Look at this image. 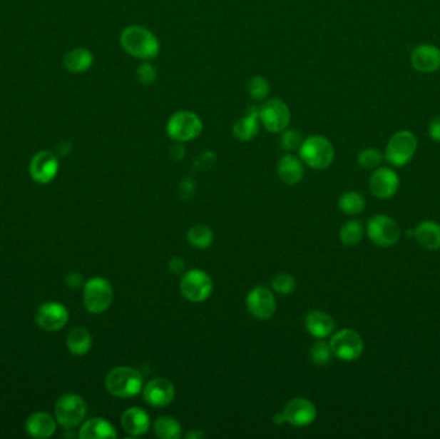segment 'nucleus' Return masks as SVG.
<instances>
[{
  "instance_id": "2",
  "label": "nucleus",
  "mask_w": 440,
  "mask_h": 439,
  "mask_svg": "<svg viewBox=\"0 0 440 439\" xmlns=\"http://www.w3.org/2000/svg\"><path fill=\"white\" fill-rule=\"evenodd\" d=\"M106 389L118 398H132L143 390V378L135 368L128 366L112 368L106 376Z\"/></svg>"
},
{
  "instance_id": "31",
  "label": "nucleus",
  "mask_w": 440,
  "mask_h": 439,
  "mask_svg": "<svg viewBox=\"0 0 440 439\" xmlns=\"http://www.w3.org/2000/svg\"><path fill=\"white\" fill-rule=\"evenodd\" d=\"M364 236V228L359 221H349L340 230V240L345 246H355Z\"/></svg>"
},
{
  "instance_id": "27",
  "label": "nucleus",
  "mask_w": 440,
  "mask_h": 439,
  "mask_svg": "<svg viewBox=\"0 0 440 439\" xmlns=\"http://www.w3.org/2000/svg\"><path fill=\"white\" fill-rule=\"evenodd\" d=\"M67 347L75 355H84L92 348V335L86 328H73L67 336Z\"/></svg>"
},
{
  "instance_id": "11",
  "label": "nucleus",
  "mask_w": 440,
  "mask_h": 439,
  "mask_svg": "<svg viewBox=\"0 0 440 439\" xmlns=\"http://www.w3.org/2000/svg\"><path fill=\"white\" fill-rule=\"evenodd\" d=\"M86 415V403L78 394H65L56 405V418L65 429L79 425Z\"/></svg>"
},
{
  "instance_id": "33",
  "label": "nucleus",
  "mask_w": 440,
  "mask_h": 439,
  "mask_svg": "<svg viewBox=\"0 0 440 439\" xmlns=\"http://www.w3.org/2000/svg\"><path fill=\"white\" fill-rule=\"evenodd\" d=\"M272 288L280 296H289L296 288V280L289 273H278L272 278Z\"/></svg>"
},
{
  "instance_id": "20",
  "label": "nucleus",
  "mask_w": 440,
  "mask_h": 439,
  "mask_svg": "<svg viewBox=\"0 0 440 439\" xmlns=\"http://www.w3.org/2000/svg\"><path fill=\"white\" fill-rule=\"evenodd\" d=\"M304 163L302 158H296L291 153L285 155L282 158L278 160L277 164V173L278 177L282 181L283 183L289 184V186H295V184L302 182L304 178Z\"/></svg>"
},
{
  "instance_id": "41",
  "label": "nucleus",
  "mask_w": 440,
  "mask_h": 439,
  "mask_svg": "<svg viewBox=\"0 0 440 439\" xmlns=\"http://www.w3.org/2000/svg\"><path fill=\"white\" fill-rule=\"evenodd\" d=\"M204 432H201V430H198V429H193V430H191V432L185 435V438L187 439H200L204 438Z\"/></svg>"
},
{
  "instance_id": "40",
  "label": "nucleus",
  "mask_w": 440,
  "mask_h": 439,
  "mask_svg": "<svg viewBox=\"0 0 440 439\" xmlns=\"http://www.w3.org/2000/svg\"><path fill=\"white\" fill-rule=\"evenodd\" d=\"M66 281L67 285L70 288H78L81 285V282H83V277L79 273H70V275L67 276Z\"/></svg>"
},
{
  "instance_id": "34",
  "label": "nucleus",
  "mask_w": 440,
  "mask_h": 439,
  "mask_svg": "<svg viewBox=\"0 0 440 439\" xmlns=\"http://www.w3.org/2000/svg\"><path fill=\"white\" fill-rule=\"evenodd\" d=\"M332 350H331V347H329V344L327 343H324V341H318L316 343L313 348H312V350H310V357H312V360L318 365V366H324V365H327L331 358H332Z\"/></svg>"
},
{
  "instance_id": "12",
  "label": "nucleus",
  "mask_w": 440,
  "mask_h": 439,
  "mask_svg": "<svg viewBox=\"0 0 440 439\" xmlns=\"http://www.w3.org/2000/svg\"><path fill=\"white\" fill-rule=\"evenodd\" d=\"M246 307L252 317L265 321L276 313V299L270 288L257 286L250 290L246 298Z\"/></svg>"
},
{
  "instance_id": "36",
  "label": "nucleus",
  "mask_w": 440,
  "mask_h": 439,
  "mask_svg": "<svg viewBox=\"0 0 440 439\" xmlns=\"http://www.w3.org/2000/svg\"><path fill=\"white\" fill-rule=\"evenodd\" d=\"M137 79L143 86H152L158 80V70L148 61H143L137 69Z\"/></svg>"
},
{
  "instance_id": "18",
  "label": "nucleus",
  "mask_w": 440,
  "mask_h": 439,
  "mask_svg": "<svg viewBox=\"0 0 440 439\" xmlns=\"http://www.w3.org/2000/svg\"><path fill=\"white\" fill-rule=\"evenodd\" d=\"M411 62L417 71H436L440 69V49L430 44L419 46L411 54Z\"/></svg>"
},
{
  "instance_id": "23",
  "label": "nucleus",
  "mask_w": 440,
  "mask_h": 439,
  "mask_svg": "<svg viewBox=\"0 0 440 439\" xmlns=\"http://www.w3.org/2000/svg\"><path fill=\"white\" fill-rule=\"evenodd\" d=\"M417 243L426 250L440 249V224L434 221L421 222L414 232Z\"/></svg>"
},
{
  "instance_id": "22",
  "label": "nucleus",
  "mask_w": 440,
  "mask_h": 439,
  "mask_svg": "<svg viewBox=\"0 0 440 439\" xmlns=\"http://www.w3.org/2000/svg\"><path fill=\"white\" fill-rule=\"evenodd\" d=\"M260 118H259V109L250 107L243 118H238L233 125V136L241 141L247 142L257 137L260 129Z\"/></svg>"
},
{
  "instance_id": "4",
  "label": "nucleus",
  "mask_w": 440,
  "mask_h": 439,
  "mask_svg": "<svg viewBox=\"0 0 440 439\" xmlns=\"http://www.w3.org/2000/svg\"><path fill=\"white\" fill-rule=\"evenodd\" d=\"M203 120L192 111H177L171 115L166 124L168 136L178 143L191 142L203 133Z\"/></svg>"
},
{
  "instance_id": "29",
  "label": "nucleus",
  "mask_w": 440,
  "mask_h": 439,
  "mask_svg": "<svg viewBox=\"0 0 440 439\" xmlns=\"http://www.w3.org/2000/svg\"><path fill=\"white\" fill-rule=\"evenodd\" d=\"M339 209L347 216H357L366 208V200L363 195L355 191H350L342 195L337 201Z\"/></svg>"
},
{
  "instance_id": "30",
  "label": "nucleus",
  "mask_w": 440,
  "mask_h": 439,
  "mask_svg": "<svg viewBox=\"0 0 440 439\" xmlns=\"http://www.w3.org/2000/svg\"><path fill=\"white\" fill-rule=\"evenodd\" d=\"M187 240L196 249H206L213 243L214 233L208 226L198 224L188 231Z\"/></svg>"
},
{
  "instance_id": "19",
  "label": "nucleus",
  "mask_w": 440,
  "mask_h": 439,
  "mask_svg": "<svg viewBox=\"0 0 440 439\" xmlns=\"http://www.w3.org/2000/svg\"><path fill=\"white\" fill-rule=\"evenodd\" d=\"M121 425L128 434H131L133 437H139L148 432L151 426V420L145 410L139 407H132L123 413Z\"/></svg>"
},
{
  "instance_id": "39",
  "label": "nucleus",
  "mask_w": 440,
  "mask_h": 439,
  "mask_svg": "<svg viewBox=\"0 0 440 439\" xmlns=\"http://www.w3.org/2000/svg\"><path fill=\"white\" fill-rule=\"evenodd\" d=\"M429 134L435 142H440V115L435 116L429 125Z\"/></svg>"
},
{
  "instance_id": "17",
  "label": "nucleus",
  "mask_w": 440,
  "mask_h": 439,
  "mask_svg": "<svg viewBox=\"0 0 440 439\" xmlns=\"http://www.w3.org/2000/svg\"><path fill=\"white\" fill-rule=\"evenodd\" d=\"M175 397L173 383L164 378L152 379L143 388V398L152 407H165L170 405Z\"/></svg>"
},
{
  "instance_id": "28",
  "label": "nucleus",
  "mask_w": 440,
  "mask_h": 439,
  "mask_svg": "<svg viewBox=\"0 0 440 439\" xmlns=\"http://www.w3.org/2000/svg\"><path fill=\"white\" fill-rule=\"evenodd\" d=\"M153 432L158 438L179 439L182 437V425L171 416H160L153 423Z\"/></svg>"
},
{
  "instance_id": "35",
  "label": "nucleus",
  "mask_w": 440,
  "mask_h": 439,
  "mask_svg": "<svg viewBox=\"0 0 440 439\" xmlns=\"http://www.w3.org/2000/svg\"><path fill=\"white\" fill-rule=\"evenodd\" d=\"M382 163V152L377 148H364L358 155V164L364 169H374Z\"/></svg>"
},
{
  "instance_id": "13",
  "label": "nucleus",
  "mask_w": 440,
  "mask_h": 439,
  "mask_svg": "<svg viewBox=\"0 0 440 439\" xmlns=\"http://www.w3.org/2000/svg\"><path fill=\"white\" fill-rule=\"evenodd\" d=\"M58 169V158L51 151L38 152L30 163V174L36 183H51Z\"/></svg>"
},
{
  "instance_id": "16",
  "label": "nucleus",
  "mask_w": 440,
  "mask_h": 439,
  "mask_svg": "<svg viewBox=\"0 0 440 439\" xmlns=\"http://www.w3.org/2000/svg\"><path fill=\"white\" fill-rule=\"evenodd\" d=\"M401 181L398 174L390 168H379L372 173L369 179V188L374 196L387 200L392 198L399 190Z\"/></svg>"
},
{
  "instance_id": "37",
  "label": "nucleus",
  "mask_w": 440,
  "mask_h": 439,
  "mask_svg": "<svg viewBox=\"0 0 440 439\" xmlns=\"http://www.w3.org/2000/svg\"><path fill=\"white\" fill-rule=\"evenodd\" d=\"M302 134L300 131L291 129V131H283L281 137V147L286 151H295L299 150L302 143Z\"/></svg>"
},
{
  "instance_id": "38",
  "label": "nucleus",
  "mask_w": 440,
  "mask_h": 439,
  "mask_svg": "<svg viewBox=\"0 0 440 439\" xmlns=\"http://www.w3.org/2000/svg\"><path fill=\"white\" fill-rule=\"evenodd\" d=\"M169 269H170L173 275H184V271H185V263H184L182 258H173L170 262H169Z\"/></svg>"
},
{
  "instance_id": "32",
  "label": "nucleus",
  "mask_w": 440,
  "mask_h": 439,
  "mask_svg": "<svg viewBox=\"0 0 440 439\" xmlns=\"http://www.w3.org/2000/svg\"><path fill=\"white\" fill-rule=\"evenodd\" d=\"M270 86L268 80L265 79L264 76H260V75L251 78L249 84H247V93H249L250 97L257 102H260V101L267 99L270 96Z\"/></svg>"
},
{
  "instance_id": "14",
  "label": "nucleus",
  "mask_w": 440,
  "mask_h": 439,
  "mask_svg": "<svg viewBox=\"0 0 440 439\" xmlns=\"http://www.w3.org/2000/svg\"><path fill=\"white\" fill-rule=\"evenodd\" d=\"M38 326L46 331H58L66 326L68 312L63 304L51 302L43 304L35 316Z\"/></svg>"
},
{
  "instance_id": "25",
  "label": "nucleus",
  "mask_w": 440,
  "mask_h": 439,
  "mask_svg": "<svg viewBox=\"0 0 440 439\" xmlns=\"http://www.w3.org/2000/svg\"><path fill=\"white\" fill-rule=\"evenodd\" d=\"M79 437L81 439L116 438L118 433L107 420L93 418L81 426Z\"/></svg>"
},
{
  "instance_id": "5",
  "label": "nucleus",
  "mask_w": 440,
  "mask_h": 439,
  "mask_svg": "<svg viewBox=\"0 0 440 439\" xmlns=\"http://www.w3.org/2000/svg\"><path fill=\"white\" fill-rule=\"evenodd\" d=\"M367 236L374 245L380 248H390L401 238V230L399 224L388 216H374L367 223Z\"/></svg>"
},
{
  "instance_id": "9",
  "label": "nucleus",
  "mask_w": 440,
  "mask_h": 439,
  "mask_svg": "<svg viewBox=\"0 0 440 439\" xmlns=\"http://www.w3.org/2000/svg\"><path fill=\"white\" fill-rule=\"evenodd\" d=\"M112 296L111 283L106 278L94 277L84 285V304L91 313L99 315L110 308Z\"/></svg>"
},
{
  "instance_id": "24",
  "label": "nucleus",
  "mask_w": 440,
  "mask_h": 439,
  "mask_svg": "<svg viewBox=\"0 0 440 439\" xmlns=\"http://www.w3.org/2000/svg\"><path fill=\"white\" fill-rule=\"evenodd\" d=\"M26 430L34 438H49L56 432V421L48 413H33L27 419Z\"/></svg>"
},
{
  "instance_id": "3",
  "label": "nucleus",
  "mask_w": 440,
  "mask_h": 439,
  "mask_svg": "<svg viewBox=\"0 0 440 439\" xmlns=\"http://www.w3.org/2000/svg\"><path fill=\"white\" fill-rule=\"evenodd\" d=\"M299 155L304 164L316 171L327 169L334 163L335 148L329 139L322 136H310L302 141Z\"/></svg>"
},
{
  "instance_id": "10",
  "label": "nucleus",
  "mask_w": 440,
  "mask_h": 439,
  "mask_svg": "<svg viewBox=\"0 0 440 439\" xmlns=\"http://www.w3.org/2000/svg\"><path fill=\"white\" fill-rule=\"evenodd\" d=\"M180 293L190 302H205L213 293V280L204 271L192 269L182 277Z\"/></svg>"
},
{
  "instance_id": "21",
  "label": "nucleus",
  "mask_w": 440,
  "mask_h": 439,
  "mask_svg": "<svg viewBox=\"0 0 440 439\" xmlns=\"http://www.w3.org/2000/svg\"><path fill=\"white\" fill-rule=\"evenodd\" d=\"M305 328L317 339H324L334 333L335 320L322 311H312L305 317Z\"/></svg>"
},
{
  "instance_id": "6",
  "label": "nucleus",
  "mask_w": 440,
  "mask_h": 439,
  "mask_svg": "<svg viewBox=\"0 0 440 439\" xmlns=\"http://www.w3.org/2000/svg\"><path fill=\"white\" fill-rule=\"evenodd\" d=\"M416 150L417 139L414 133L407 131H398L389 141L385 150V158L389 164L401 168L412 160Z\"/></svg>"
},
{
  "instance_id": "26",
  "label": "nucleus",
  "mask_w": 440,
  "mask_h": 439,
  "mask_svg": "<svg viewBox=\"0 0 440 439\" xmlns=\"http://www.w3.org/2000/svg\"><path fill=\"white\" fill-rule=\"evenodd\" d=\"M93 62H94L93 53L86 48H75L67 53L63 59L65 69L73 74L88 71L92 67Z\"/></svg>"
},
{
  "instance_id": "1",
  "label": "nucleus",
  "mask_w": 440,
  "mask_h": 439,
  "mask_svg": "<svg viewBox=\"0 0 440 439\" xmlns=\"http://www.w3.org/2000/svg\"><path fill=\"white\" fill-rule=\"evenodd\" d=\"M120 44L125 52L134 59L150 61L160 53V41L151 30L139 25H132L123 30Z\"/></svg>"
},
{
  "instance_id": "7",
  "label": "nucleus",
  "mask_w": 440,
  "mask_h": 439,
  "mask_svg": "<svg viewBox=\"0 0 440 439\" xmlns=\"http://www.w3.org/2000/svg\"><path fill=\"white\" fill-rule=\"evenodd\" d=\"M259 118L270 133H282L291 123V111L287 104L280 99H272L259 107Z\"/></svg>"
},
{
  "instance_id": "8",
  "label": "nucleus",
  "mask_w": 440,
  "mask_h": 439,
  "mask_svg": "<svg viewBox=\"0 0 440 439\" xmlns=\"http://www.w3.org/2000/svg\"><path fill=\"white\" fill-rule=\"evenodd\" d=\"M329 344L336 358L347 362L358 360L364 349V343L361 335L350 328L337 331L331 338Z\"/></svg>"
},
{
  "instance_id": "15",
  "label": "nucleus",
  "mask_w": 440,
  "mask_h": 439,
  "mask_svg": "<svg viewBox=\"0 0 440 439\" xmlns=\"http://www.w3.org/2000/svg\"><path fill=\"white\" fill-rule=\"evenodd\" d=\"M286 423L294 426L310 425L317 418L316 405L313 402L297 397L289 400L283 410Z\"/></svg>"
}]
</instances>
